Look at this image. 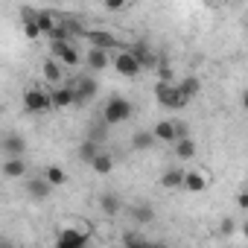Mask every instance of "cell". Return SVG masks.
Masks as SVG:
<instances>
[{
	"mask_svg": "<svg viewBox=\"0 0 248 248\" xmlns=\"http://www.w3.org/2000/svg\"><path fill=\"white\" fill-rule=\"evenodd\" d=\"M56 15H59V12H47V9H44V12H35V21H38V27H41L44 35H50V32L59 27V24H56Z\"/></svg>",
	"mask_w": 248,
	"mask_h": 248,
	"instance_id": "cell-24",
	"label": "cell"
},
{
	"mask_svg": "<svg viewBox=\"0 0 248 248\" xmlns=\"http://www.w3.org/2000/svg\"><path fill=\"white\" fill-rule=\"evenodd\" d=\"M155 143H158L155 132H138V135L132 138V146H135V149H140V152H149Z\"/></svg>",
	"mask_w": 248,
	"mask_h": 248,
	"instance_id": "cell-21",
	"label": "cell"
},
{
	"mask_svg": "<svg viewBox=\"0 0 248 248\" xmlns=\"http://www.w3.org/2000/svg\"><path fill=\"white\" fill-rule=\"evenodd\" d=\"M76 102H79V96H76L73 85H59V88L53 91V105H56V108H70V105H76Z\"/></svg>",
	"mask_w": 248,
	"mask_h": 248,
	"instance_id": "cell-12",
	"label": "cell"
},
{
	"mask_svg": "<svg viewBox=\"0 0 248 248\" xmlns=\"http://www.w3.org/2000/svg\"><path fill=\"white\" fill-rule=\"evenodd\" d=\"M102 3H105L108 12H120L123 6H126V0H102Z\"/></svg>",
	"mask_w": 248,
	"mask_h": 248,
	"instance_id": "cell-31",
	"label": "cell"
},
{
	"mask_svg": "<svg viewBox=\"0 0 248 248\" xmlns=\"http://www.w3.org/2000/svg\"><path fill=\"white\" fill-rule=\"evenodd\" d=\"M70 85H73V91H76L79 102H88V99H93V96H96V82H93L91 76H79V79H73Z\"/></svg>",
	"mask_w": 248,
	"mask_h": 248,
	"instance_id": "cell-11",
	"label": "cell"
},
{
	"mask_svg": "<svg viewBox=\"0 0 248 248\" xmlns=\"http://www.w3.org/2000/svg\"><path fill=\"white\" fill-rule=\"evenodd\" d=\"M175 132H178V140L187 138V126H184V123H175Z\"/></svg>",
	"mask_w": 248,
	"mask_h": 248,
	"instance_id": "cell-34",
	"label": "cell"
},
{
	"mask_svg": "<svg viewBox=\"0 0 248 248\" xmlns=\"http://www.w3.org/2000/svg\"><path fill=\"white\" fill-rule=\"evenodd\" d=\"M53 56L59 59V62H64V64H79L82 62V56H79V50L70 44V41H53Z\"/></svg>",
	"mask_w": 248,
	"mask_h": 248,
	"instance_id": "cell-7",
	"label": "cell"
},
{
	"mask_svg": "<svg viewBox=\"0 0 248 248\" xmlns=\"http://www.w3.org/2000/svg\"><path fill=\"white\" fill-rule=\"evenodd\" d=\"M0 149H3L6 158H24V152H27V140H24L21 135L9 132V135L3 138V143H0Z\"/></svg>",
	"mask_w": 248,
	"mask_h": 248,
	"instance_id": "cell-8",
	"label": "cell"
},
{
	"mask_svg": "<svg viewBox=\"0 0 248 248\" xmlns=\"http://www.w3.org/2000/svg\"><path fill=\"white\" fill-rule=\"evenodd\" d=\"M161 187H167V190H172V187H184V170H167L164 175H161Z\"/></svg>",
	"mask_w": 248,
	"mask_h": 248,
	"instance_id": "cell-23",
	"label": "cell"
},
{
	"mask_svg": "<svg viewBox=\"0 0 248 248\" xmlns=\"http://www.w3.org/2000/svg\"><path fill=\"white\" fill-rule=\"evenodd\" d=\"M242 233H245V239H248V222H242Z\"/></svg>",
	"mask_w": 248,
	"mask_h": 248,
	"instance_id": "cell-36",
	"label": "cell"
},
{
	"mask_svg": "<svg viewBox=\"0 0 248 248\" xmlns=\"http://www.w3.org/2000/svg\"><path fill=\"white\" fill-rule=\"evenodd\" d=\"M132 219H135L138 225H149V222L155 219V210H152V204H146V202L135 204V207H132Z\"/></svg>",
	"mask_w": 248,
	"mask_h": 248,
	"instance_id": "cell-20",
	"label": "cell"
},
{
	"mask_svg": "<svg viewBox=\"0 0 248 248\" xmlns=\"http://www.w3.org/2000/svg\"><path fill=\"white\" fill-rule=\"evenodd\" d=\"M207 187V175L204 172H199V170H187L184 172V190L187 193H202Z\"/></svg>",
	"mask_w": 248,
	"mask_h": 248,
	"instance_id": "cell-14",
	"label": "cell"
},
{
	"mask_svg": "<svg viewBox=\"0 0 248 248\" xmlns=\"http://www.w3.org/2000/svg\"><path fill=\"white\" fill-rule=\"evenodd\" d=\"M24 175H27L24 158H3V178H24Z\"/></svg>",
	"mask_w": 248,
	"mask_h": 248,
	"instance_id": "cell-17",
	"label": "cell"
},
{
	"mask_svg": "<svg viewBox=\"0 0 248 248\" xmlns=\"http://www.w3.org/2000/svg\"><path fill=\"white\" fill-rule=\"evenodd\" d=\"M111 62H114V59L108 56L105 47H91V53H88V67H91V70H105Z\"/></svg>",
	"mask_w": 248,
	"mask_h": 248,
	"instance_id": "cell-13",
	"label": "cell"
},
{
	"mask_svg": "<svg viewBox=\"0 0 248 248\" xmlns=\"http://www.w3.org/2000/svg\"><path fill=\"white\" fill-rule=\"evenodd\" d=\"M175 155H178L181 161L193 158V155H196V143H193L190 138H181V140H175Z\"/></svg>",
	"mask_w": 248,
	"mask_h": 248,
	"instance_id": "cell-25",
	"label": "cell"
},
{
	"mask_svg": "<svg viewBox=\"0 0 248 248\" xmlns=\"http://www.w3.org/2000/svg\"><path fill=\"white\" fill-rule=\"evenodd\" d=\"M56 245L59 248H82V245H88V233L85 231H76V228H64L56 236Z\"/></svg>",
	"mask_w": 248,
	"mask_h": 248,
	"instance_id": "cell-6",
	"label": "cell"
},
{
	"mask_svg": "<svg viewBox=\"0 0 248 248\" xmlns=\"http://www.w3.org/2000/svg\"><path fill=\"white\" fill-rule=\"evenodd\" d=\"M99 152H102V149H99V140H91V138H88V140L79 146V161H85V164L91 167V164H93V158H96Z\"/></svg>",
	"mask_w": 248,
	"mask_h": 248,
	"instance_id": "cell-19",
	"label": "cell"
},
{
	"mask_svg": "<svg viewBox=\"0 0 248 248\" xmlns=\"http://www.w3.org/2000/svg\"><path fill=\"white\" fill-rule=\"evenodd\" d=\"M245 27H248V15H245Z\"/></svg>",
	"mask_w": 248,
	"mask_h": 248,
	"instance_id": "cell-37",
	"label": "cell"
},
{
	"mask_svg": "<svg viewBox=\"0 0 248 248\" xmlns=\"http://www.w3.org/2000/svg\"><path fill=\"white\" fill-rule=\"evenodd\" d=\"M123 245H146L149 239L140 233V231H129V233H123V239H120Z\"/></svg>",
	"mask_w": 248,
	"mask_h": 248,
	"instance_id": "cell-28",
	"label": "cell"
},
{
	"mask_svg": "<svg viewBox=\"0 0 248 248\" xmlns=\"http://www.w3.org/2000/svg\"><path fill=\"white\" fill-rule=\"evenodd\" d=\"M155 70H158V76H161V82H175V76H172V70H170V64H167V59H161V64H158Z\"/></svg>",
	"mask_w": 248,
	"mask_h": 248,
	"instance_id": "cell-30",
	"label": "cell"
},
{
	"mask_svg": "<svg viewBox=\"0 0 248 248\" xmlns=\"http://www.w3.org/2000/svg\"><path fill=\"white\" fill-rule=\"evenodd\" d=\"M132 53H135V59H138V62L143 64V70H155V67L161 64V59H158V56L152 53V47H149L146 41H138V44L132 47Z\"/></svg>",
	"mask_w": 248,
	"mask_h": 248,
	"instance_id": "cell-9",
	"label": "cell"
},
{
	"mask_svg": "<svg viewBox=\"0 0 248 248\" xmlns=\"http://www.w3.org/2000/svg\"><path fill=\"white\" fill-rule=\"evenodd\" d=\"M91 170H93L96 175H108V172L114 170V158H111L108 152H99V155L93 158V164H91Z\"/></svg>",
	"mask_w": 248,
	"mask_h": 248,
	"instance_id": "cell-22",
	"label": "cell"
},
{
	"mask_svg": "<svg viewBox=\"0 0 248 248\" xmlns=\"http://www.w3.org/2000/svg\"><path fill=\"white\" fill-rule=\"evenodd\" d=\"M41 76H44L50 85H59V82H62V76H64V73H62V64H59V59H56V56H53V59H47V62L41 64Z\"/></svg>",
	"mask_w": 248,
	"mask_h": 248,
	"instance_id": "cell-16",
	"label": "cell"
},
{
	"mask_svg": "<svg viewBox=\"0 0 248 248\" xmlns=\"http://www.w3.org/2000/svg\"><path fill=\"white\" fill-rule=\"evenodd\" d=\"M155 99H158L164 108H175V111H178V108H187V102H190V99L181 93V88H178L175 82H158V85H155Z\"/></svg>",
	"mask_w": 248,
	"mask_h": 248,
	"instance_id": "cell-2",
	"label": "cell"
},
{
	"mask_svg": "<svg viewBox=\"0 0 248 248\" xmlns=\"http://www.w3.org/2000/svg\"><path fill=\"white\" fill-rule=\"evenodd\" d=\"M132 114H135V105L126 99V96H108V102H105V108H102V120L108 123V126H120V123H126V120H132Z\"/></svg>",
	"mask_w": 248,
	"mask_h": 248,
	"instance_id": "cell-1",
	"label": "cell"
},
{
	"mask_svg": "<svg viewBox=\"0 0 248 248\" xmlns=\"http://www.w3.org/2000/svg\"><path fill=\"white\" fill-rule=\"evenodd\" d=\"M99 207H102V213L117 216V213L123 210V202H120V196H117V193H102V196H99Z\"/></svg>",
	"mask_w": 248,
	"mask_h": 248,
	"instance_id": "cell-18",
	"label": "cell"
},
{
	"mask_svg": "<svg viewBox=\"0 0 248 248\" xmlns=\"http://www.w3.org/2000/svg\"><path fill=\"white\" fill-rule=\"evenodd\" d=\"M24 108H27L30 114H44V111L56 108V105H53V91H44V88H30V91L24 93Z\"/></svg>",
	"mask_w": 248,
	"mask_h": 248,
	"instance_id": "cell-3",
	"label": "cell"
},
{
	"mask_svg": "<svg viewBox=\"0 0 248 248\" xmlns=\"http://www.w3.org/2000/svg\"><path fill=\"white\" fill-rule=\"evenodd\" d=\"M85 38L91 41V47H105V50H117V44H120L108 30H88Z\"/></svg>",
	"mask_w": 248,
	"mask_h": 248,
	"instance_id": "cell-10",
	"label": "cell"
},
{
	"mask_svg": "<svg viewBox=\"0 0 248 248\" xmlns=\"http://www.w3.org/2000/svg\"><path fill=\"white\" fill-rule=\"evenodd\" d=\"M105 129H108V123L102 120L99 126H91V129H88V138H91V140H99V143H102V140H105Z\"/></svg>",
	"mask_w": 248,
	"mask_h": 248,
	"instance_id": "cell-29",
	"label": "cell"
},
{
	"mask_svg": "<svg viewBox=\"0 0 248 248\" xmlns=\"http://www.w3.org/2000/svg\"><path fill=\"white\" fill-rule=\"evenodd\" d=\"M155 138L158 140H164V143H170V140H178V132H175V120H161V123H155Z\"/></svg>",
	"mask_w": 248,
	"mask_h": 248,
	"instance_id": "cell-15",
	"label": "cell"
},
{
	"mask_svg": "<svg viewBox=\"0 0 248 248\" xmlns=\"http://www.w3.org/2000/svg\"><path fill=\"white\" fill-rule=\"evenodd\" d=\"M53 3H59V0H53Z\"/></svg>",
	"mask_w": 248,
	"mask_h": 248,
	"instance_id": "cell-38",
	"label": "cell"
},
{
	"mask_svg": "<svg viewBox=\"0 0 248 248\" xmlns=\"http://www.w3.org/2000/svg\"><path fill=\"white\" fill-rule=\"evenodd\" d=\"M24 190H27L35 202H44V199L50 196L53 184L47 181V175H35V178H27V181H24Z\"/></svg>",
	"mask_w": 248,
	"mask_h": 248,
	"instance_id": "cell-5",
	"label": "cell"
},
{
	"mask_svg": "<svg viewBox=\"0 0 248 248\" xmlns=\"http://www.w3.org/2000/svg\"><path fill=\"white\" fill-rule=\"evenodd\" d=\"M44 175H47V181H50L53 187L67 184V175H64V170H62V167H47V170H44Z\"/></svg>",
	"mask_w": 248,
	"mask_h": 248,
	"instance_id": "cell-27",
	"label": "cell"
},
{
	"mask_svg": "<svg viewBox=\"0 0 248 248\" xmlns=\"http://www.w3.org/2000/svg\"><path fill=\"white\" fill-rule=\"evenodd\" d=\"M178 88H181V93H184L187 99H193V96L199 93V88H202V85H199V79H196V76H187V79H181V82H178Z\"/></svg>",
	"mask_w": 248,
	"mask_h": 248,
	"instance_id": "cell-26",
	"label": "cell"
},
{
	"mask_svg": "<svg viewBox=\"0 0 248 248\" xmlns=\"http://www.w3.org/2000/svg\"><path fill=\"white\" fill-rule=\"evenodd\" d=\"M114 67H117V73L120 76H126V79H135L140 70H143V64L135 59V53L132 50H117V56H114V62H111Z\"/></svg>",
	"mask_w": 248,
	"mask_h": 248,
	"instance_id": "cell-4",
	"label": "cell"
},
{
	"mask_svg": "<svg viewBox=\"0 0 248 248\" xmlns=\"http://www.w3.org/2000/svg\"><path fill=\"white\" fill-rule=\"evenodd\" d=\"M242 108H245V111H248V91H245V93H242Z\"/></svg>",
	"mask_w": 248,
	"mask_h": 248,
	"instance_id": "cell-35",
	"label": "cell"
},
{
	"mask_svg": "<svg viewBox=\"0 0 248 248\" xmlns=\"http://www.w3.org/2000/svg\"><path fill=\"white\" fill-rule=\"evenodd\" d=\"M233 231V219H222V233H231Z\"/></svg>",
	"mask_w": 248,
	"mask_h": 248,
	"instance_id": "cell-33",
	"label": "cell"
},
{
	"mask_svg": "<svg viewBox=\"0 0 248 248\" xmlns=\"http://www.w3.org/2000/svg\"><path fill=\"white\" fill-rule=\"evenodd\" d=\"M236 204H239L242 210H248V193H239V196H236Z\"/></svg>",
	"mask_w": 248,
	"mask_h": 248,
	"instance_id": "cell-32",
	"label": "cell"
}]
</instances>
